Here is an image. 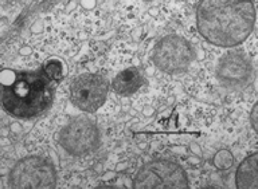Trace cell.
Listing matches in <instances>:
<instances>
[{
  "label": "cell",
  "instance_id": "10",
  "mask_svg": "<svg viewBox=\"0 0 258 189\" xmlns=\"http://www.w3.org/2000/svg\"><path fill=\"white\" fill-rule=\"evenodd\" d=\"M144 82L143 74L139 68L131 67L126 68L124 71H121L118 75L113 80V90L118 96H132L141 87V84Z\"/></svg>",
  "mask_w": 258,
  "mask_h": 189
},
{
  "label": "cell",
  "instance_id": "12",
  "mask_svg": "<svg viewBox=\"0 0 258 189\" xmlns=\"http://www.w3.org/2000/svg\"><path fill=\"white\" fill-rule=\"evenodd\" d=\"M250 120H251L253 129L255 130V133H258V101L253 106V110H251V114H250Z\"/></svg>",
  "mask_w": 258,
  "mask_h": 189
},
{
  "label": "cell",
  "instance_id": "9",
  "mask_svg": "<svg viewBox=\"0 0 258 189\" xmlns=\"http://www.w3.org/2000/svg\"><path fill=\"white\" fill-rule=\"evenodd\" d=\"M235 185L239 189H258V152L247 156L239 164Z\"/></svg>",
  "mask_w": 258,
  "mask_h": 189
},
{
  "label": "cell",
  "instance_id": "5",
  "mask_svg": "<svg viewBox=\"0 0 258 189\" xmlns=\"http://www.w3.org/2000/svg\"><path fill=\"white\" fill-rule=\"evenodd\" d=\"M195 59V50L188 40L179 35H167L161 38L153 50V63L167 74H177Z\"/></svg>",
  "mask_w": 258,
  "mask_h": 189
},
{
  "label": "cell",
  "instance_id": "7",
  "mask_svg": "<svg viewBox=\"0 0 258 189\" xmlns=\"http://www.w3.org/2000/svg\"><path fill=\"white\" fill-rule=\"evenodd\" d=\"M59 144L72 156H85L96 150L100 144V132L92 120L77 117L60 130Z\"/></svg>",
  "mask_w": 258,
  "mask_h": 189
},
{
  "label": "cell",
  "instance_id": "4",
  "mask_svg": "<svg viewBox=\"0 0 258 189\" xmlns=\"http://www.w3.org/2000/svg\"><path fill=\"white\" fill-rule=\"evenodd\" d=\"M56 184L54 165L43 157L30 156L16 162L8 174V185L16 189H47Z\"/></svg>",
  "mask_w": 258,
  "mask_h": 189
},
{
  "label": "cell",
  "instance_id": "6",
  "mask_svg": "<svg viewBox=\"0 0 258 189\" xmlns=\"http://www.w3.org/2000/svg\"><path fill=\"white\" fill-rule=\"evenodd\" d=\"M109 80L100 74H81L70 83L73 105L82 112L94 113L105 104Z\"/></svg>",
  "mask_w": 258,
  "mask_h": 189
},
{
  "label": "cell",
  "instance_id": "1",
  "mask_svg": "<svg viewBox=\"0 0 258 189\" xmlns=\"http://www.w3.org/2000/svg\"><path fill=\"white\" fill-rule=\"evenodd\" d=\"M63 76V64L58 59L48 60L34 71L15 72L11 83L2 87L4 110L10 116L23 120L40 116L51 106L56 84Z\"/></svg>",
  "mask_w": 258,
  "mask_h": 189
},
{
  "label": "cell",
  "instance_id": "11",
  "mask_svg": "<svg viewBox=\"0 0 258 189\" xmlns=\"http://www.w3.org/2000/svg\"><path fill=\"white\" fill-rule=\"evenodd\" d=\"M213 161H214V165H215V168H218L219 170H226V169H230L231 166H233L234 156L231 154L230 150L222 149V150L215 153Z\"/></svg>",
  "mask_w": 258,
  "mask_h": 189
},
{
  "label": "cell",
  "instance_id": "2",
  "mask_svg": "<svg viewBox=\"0 0 258 189\" xmlns=\"http://www.w3.org/2000/svg\"><path fill=\"white\" fill-rule=\"evenodd\" d=\"M255 8L251 0H201L197 8L198 31L209 43L231 48L253 32Z\"/></svg>",
  "mask_w": 258,
  "mask_h": 189
},
{
  "label": "cell",
  "instance_id": "3",
  "mask_svg": "<svg viewBox=\"0 0 258 189\" xmlns=\"http://www.w3.org/2000/svg\"><path fill=\"white\" fill-rule=\"evenodd\" d=\"M135 189H187L189 181L180 165L168 160L151 161L136 173Z\"/></svg>",
  "mask_w": 258,
  "mask_h": 189
},
{
  "label": "cell",
  "instance_id": "8",
  "mask_svg": "<svg viewBox=\"0 0 258 189\" xmlns=\"http://www.w3.org/2000/svg\"><path fill=\"white\" fill-rule=\"evenodd\" d=\"M217 75L226 87H245L253 80V64L243 52L230 51L219 60Z\"/></svg>",
  "mask_w": 258,
  "mask_h": 189
}]
</instances>
